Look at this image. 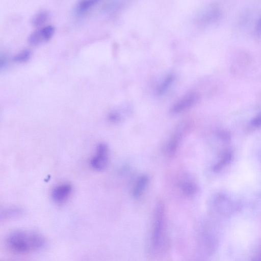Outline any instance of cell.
<instances>
[{
    "mask_svg": "<svg viewBox=\"0 0 261 261\" xmlns=\"http://www.w3.org/2000/svg\"><path fill=\"white\" fill-rule=\"evenodd\" d=\"M72 192V186L69 183H62L55 186L51 192V198L54 202L62 204L70 197Z\"/></svg>",
    "mask_w": 261,
    "mask_h": 261,
    "instance_id": "obj_6",
    "label": "cell"
},
{
    "mask_svg": "<svg viewBox=\"0 0 261 261\" xmlns=\"http://www.w3.org/2000/svg\"><path fill=\"white\" fill-rule=\"evenodd\" d=\"M31 54V51L29 49H23L13 57V60L16 62L26 61L30 57Z\"/></svg>",
    "mask_w": 261,
    "mask_h": 261,
    "instance_id": "obj_15",
    "label": "cell"
},
{
    "mask_svg": "<svg viewBox=\"0 0 261 261\" xmlns=\"http://www.w3.org/2000/svg\"><path fill=\"white\" fill-rule=\"evenodd\" d=\"M178 185L182 193L187 197H192L197 193V185L191 179H184Z\"/></svg>",
    "mask_w": 261,
    "mask_h": 261,
    "instance_id": "obj_8",
    "label": "cell"
},
{
    "mask_svg": "<svg viewBox=\"0 0 261 261\" xmlns=\"http://www.w3.org/2000/svg\"><path fill=\"white\" fill-rule=\"evenodd\" d=\"M198 99L197 94L194 92L187 94L172 106L170 112L174 115L185 112L194 106Z\"/></svg>",
    "mask_w": 261,
    "mask_h": 261,
    "instance_id": "obj_5",
    "label": "cell"
},
{
    "mask_svg": "<svg viewBox=\"0 0 261 261\" xmlns=\"http://www.w3.org/2000/svg\"><path fill=\"white\" fill-rule=\"evenodd\" d=\"M22 213V210L17 206H10L5 208L1 211V218L9 219L16 217L21 215Z\"/></svg>",
    "mask_w": 261,
    "mask_h": 261,
    "instance_id": "obj_12",
    "label": "cell"
},
{
    "mask_svg": "<svg viewBox=\"0 0 261 261\" xmlns=\"http://www.w3.org/2000/svg\"><path fill=\"white\" fill-rule=\"evenodd\" d=\"M55 32L53 25H47L32 32L28 38L29 42L33 45L49 40Z\"/></svg>",
    "mask_w": 261,
    "mask_h": 261,
    "instance_id": "obj_7",
    "label": "cell"
},
{
    "mask_svg": "<svg viewBox=\"0 0 261 261\" xmlns=\"http://www.w3.org/2000/svg\"><path fill=\"white\" fill-rule=\"evenodd\" d=\"M231 159V155L229 153L225 154L221 160L217 163L214 167L213 170L215 172L220 170L223 166L227 163Z\"/></svg>",
    "mask_w": 261,
    "mask_h": 261,
    "instance_id": "obj_16",
    "label": "cell"
},
{
    "mask_svg": "<svg viewBox=\"0 0 261 261\" xmlns=\"http://www.w3.org/2000/svg\"><path fill=\"white\" fill-rule=\"evenodd\" d=\"M255 33L257 36L261 37V17L258 19L256 25Z\"/></svg>",
    "mask_w": 261,
    "mask_h": 261,
    "instance_id": "obj_19",
    "label": "cell"
},
{
    "mask_svg": "<svg viewBox=\"0 0 261 261\" xmlns=\"http://www.w3.org/2000/svg\"><path fill=\"white\" fill-rule=\"evenodd\" d=\"M109 148L106 144L103 143L98 144L95 154L90 161L91 168L97 171H101L106 169L109 163Z\"/></svg>",
    "mask_w": 261,
    "mask_h": 261,
    "instance_id": "obj_3",
    "label": "cell"
},
{
    "mask_svg": "<svg viewBox=\"0 0 261 261\" xmlns=\"http://www.w3.org/2000/svg\"><path fill=\"white\" fill-rule=\"evenodd\" d=\"M48 17V14L45 11H41L36 13L32 18L33 25L38 26L44 23Z\"/></svg>",
    "mask_w": 261,
    "mask_h": 261,
    "instance_id": "obj_14",
    "label": "cell"
},
{
    "mask_svg": "<svg viewBox=\"0 0 261 261\" xmlns=\"http://www.w3.org/2000/svg\"><path fill=\"white\" fill-rule=\"evenodd\" d=\"M7 245L13 252L25 253L42 248L45 244L40 233L26 230H16L7 237Z\"/></svg>",
    "mask_w": 261,
    "mask_h": 261,
    "instance_id": "obj_1",
    "label": "cell"
},
{
    "mask_svg": "<svg viewBox=\"0 0 261 261\" xmlns=\"http://www.w3.org/2000/svg\"><path fill=\"white\" fill-rule=\"evenodd\" d=\"M187 129V125L184 123L180 124L175 128L164 149L168 156H172L175 153Z\"/></svg>",
    "mask_w": 261,
    "mask_h": 261,
    "instance_id": "obj_4",
    "label": "cell"
},
{
    "mask_svg": "<svg viewBox=\"0 0 261 261\" xmlns=\"http://www.w3.org/2000/svg\"><path fill=\"white\" fill-rule=\"evenodd\" d=\"M149 179L146 175L140 176L136 181L133 190V195L134 198L140 197L146 189Z\"/></svg>",
    "mask_w": 261,
    "mask_h": 261,
    "instance_id": "obj_9",
    "label": "cell"
},
{
    "mask_svg": "<svg viewBox=\"0 0 261 261\" xmlns=\"http://www.w3.org/2000/svg\"><path fill=\"white\" fill-rule=\"evenodd\" d=\"M8 59L7 57L5 55L1 54V69L5 68L7 66Z\"/></svg>",
    "mask_w": 261,
    "mask_h": 261,
    "instance_id": "obj_18",
    "label": "cell"
},
{
    "mask_svg": "<svg viewBox=\"0 0 261 261\" xmlns=\"http://www.w3.org/2000/svg\"><path fill=\"white\" fill-rule=\"evenodd\" d=\"M219 15V11L217 8L212 7L203 12L200 16L199 21L202 23L206 24L215 20Z\"/></svg>",
    "mask_w": 261,
    "mask_h": 261,
    "instance_id": "obj_10",
    "label": "cell"
},
{
    "mask_svg": "<svg viewBox=\"0 0 261 261\" xmlns=\"http://www.w3.org/2000/svg\"><path fill=\"white\" fill-rule=\"evenodd\" d=\"M109 118L110 121L114 122H117L120 120L121 115L119 113L114 112L110 114Z\"/></svg>",
    "mask_w": 261,
    "mask_h": 261,
    "instance_id": "obj_17",
    "label": "cell"
},
{
    "mask_svg": "<svg viewBox=\"0 0 261 261\" xmlns=\"http://www.w3.org/2000/svg\"><path fill=\"white\" fill-rule=\"evenodd\" d=\"M256 261H261V256H260V258H259Z\"/></svg>",
    "mask_w": 261,
    "mask_h": 261,
    "instance_id": "obj_21",
    "label": "cell"
},
{
    "mask_svg": "<svg viewBox=\"0 0 261 261\" xmlns=\"http://www.w3.org/2000/svg\"><path fill=\"white\" fill-rule=\"evenodd\" d=\"M98 2L97 0L81 1L75 7V12L79 15L84 14Z\"/></svg>",
    "mask_w": 261,
    "mask_h": 261,
    "instance_id": "obj_11",
    "label": "cell"
},
{
    "mask_svg": "<svg viewBox=\"0 0 261 261\" xmlns=\"http://www.w3.org/2000/svg\"><path fill=\"white\" fill-rule=\"evenodd\" d=\"M252 124L255 126L261 125V114L257 116L252 121Z\"/></svg>",
    "mask_w": 261,
    "mask_h": 261,
    "instance_id": "obj_20",
    "label": "cell"
},
{
    "mask_svg": "<svg viewBox=\"0 0 261 261\" xmlns=\"http://www.w3.org/2000/svg\"><path fill=\"white\" fill-rule=\"evenodd\" d=\"M174 76L172 74L167 75L157 89V93L159 95L164 94L168 90L174 81Z\"/></svg>",
    "mask_w": 261,
    "mask_h": 261,
    "instance_id": "obj_13",
    "label": "cell"
},
{
    "mask_svg": "<svg viewBox=\"0 0 261 261\" xmlns=\"http://www.w3.org/2000/svg\"><path fill=\"white\" fill-rule=\"evenodd\" d=\"M167 226L164 203L158 202L154 207L151 223L150 244L155 252L163 251L167 244Z\"/></svg>",
    "mask_w": 261,
    "mask_h": 261,
    "instance_id": "obj_2",
    "label": "cell"
}]
</instances>
